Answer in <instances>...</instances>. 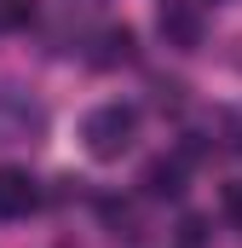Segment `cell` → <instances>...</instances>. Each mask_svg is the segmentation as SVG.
Masks as SVG:
<instances>
[{
    "mask_svg": "<svg viewBox=\"0 0 242 248\" xmlns=\"http://www.w3.org/2000/svg\"><path fill=\"white\" fill-rule=\"evenodd\" d=\"M81 139H87V150L98 162H121L133 150V139H138V110L133 104H98L87 116V127H81Z\"/></svg>",
    "mask_w": 242,
    "mask_h": 248,
    "instance_id": "cell-1",
    "label": "cell"
},
{
    "mask_svg": "<svg viewBox=\"0 0 242 248\" xmlns=\"http://www.w3.org/2000/svg\"><path fill=\"white\" fill-rule=\"evenodd\" d=\"M46 127L41 116V104L23 93V87H12V81H0V144H29L35 133Z\"/></svg>",
    "mask_w": 242,
    "mask_h": 248,
    "instance_id": "cell-2",
    "label": "cell"
},
{
    "mask_svg": "<svg viewBox=\"0 0 242 248\" xmlns=\"http://www.w3.org/2000/svg\"><path fill=\"white\" fill-rule=\"evenodd\" d=\"M41 208V185L29 168H0V219H29Z\"/></svg>",
    "mask_w": 242,
    "mask_h": 248,
    "instance_id": "cell-3",
    "label": "cell"
},
{
    "mask_svg": "<svg viewBox=\"0 0 242 248\" xmlns=\"http://www.w3.org/2000/svg\"><path fill=\"white\" fill-rule=\"evenodd\" d=\"M162 35H167V46H196V35H202V23H196V12L190 6H162Z\"/></svg>",
    "mask_w": 242,
    "mask_h": 248,
    "instance_id": "cell-4",
    "label": "cell"
},
{
    "mask_svg": "<svg viewBox=\"0 0 242 248\" xmlns=\"http://www.w3.org/2000/svg\"><path fill=\"white\" fill-rule=\"evenodd\" d=\"M144 190H150V196H179L184 190V168L167 162V156H156V162L144 168Z\"/></svg>",
    "mask_w": 242,
    "mask_h": 248,
    "instance_id": "cell-5",
    "label": "cell"
},
{
    "mask_svg": "<svg viewBox=\"0 0 242 248\" xmlns=\"http://www.w3.org/2000/svg\"><path fill=\"white\" fill-rule=\"evenodd\" d=\"M35 17V0H0V29H23Z\"/></svg>",
    "mask_w": 242,
    "mask_h": 248,
    "instance_id": "cell-6",
    "label": "cell"
},
{
    "mask_svg": "<svg viewBox=\"0 0 242 248\" xmlns=\"http://www.w3.org/2000/svg\"><path fill=\"white\" fill-rule=\"evenodd\" d=\"M219 208H225V219H231V225H242V179H231V185H225Z\"/></svg>",
    "mask_w": 242,
    "mask_h": 248,
    "instance_id": "cell-7",
    "label": "cell"
}]
</instances>
